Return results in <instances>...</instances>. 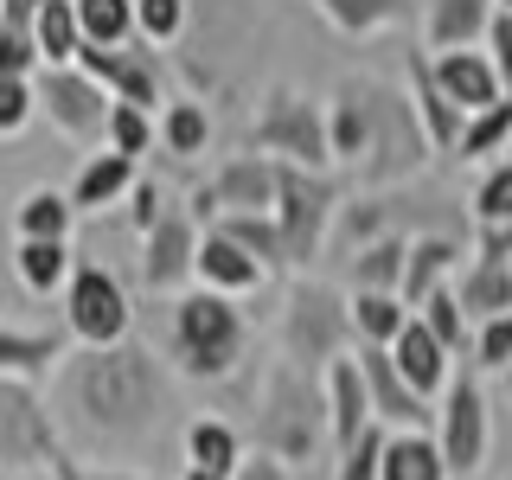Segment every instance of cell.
Here are the masks:
<instances>
[{
    "label": "cell",
    "mask_w": 512,
    "mask_h": 480,
    "mask_svg": "<svg viewBox=\"0 0 512 480\" xmlns=\"http://www.w3.org/2000/svg\"><path fill=\"white\" fill-rule=\"evenodd\" d=\"M128 327H135L128 288L103 263H71V282H64V333L77 346H116V340H128Z\"/></svg>",
    "instance_id": "cell-9"
},
{
    "label": "cell",
    "mask_w": 512,
    "mask_h": 480,
    "mask_svg": "<svg viewBox=\"0 0 512 480\" xmlns=\"http://www.w3.org/2000/svg\"><path fill=\"white\" fill-rule=\"evenodd\" d=\"M199 212L192 205H167L148 231H141V288L148 295H180L199 269Z\"/></svg>",
    "instance_id": "cell-12"
},
{
    "label": "cell",
    "mask_w": 512,
    "mask_h": 480,
    "mask_svg": "<svg viewBox=\"0 0 512 480\" xmlns=\"http://www.w3.org/2000/svg\"><path fill=\"white\" fill-rule=\"evenodd\" d=\"M0 71H13V77H39L45 71V52H39V39H32V26L0 20Z\"/></svg>",
    "instance_id": "cell-46"
},
{
    "label": "cell",
    "mask_w": 512,
    "mask_h": 480,
    "mask_svg": "<svg viewBox=\"0 0 512 480\" xmlns=\"http://www.w3.org/2000/svg\"><path fill=\"white\" fill-rule=\"evenodd\" d=\"M327 141H333V160L359 167L365 160V141H372V122H365V96H359V77L333 84L327 96Z\"/></svg>",
    "instance_id": "cell-28"
},
{
    "label": "cell",
    "mask_w": 512,
    "mask_h": 480,
    "mask_svg": "<svg viewBox=\"0 0 512 480\" xmlns=\"http://www.w3.org/2000/svg\"><path fill=\"white\" fill-rule=\"evenodd\" d=\"M512 148V90L500 96V103H487V109H480V116H468V128H461V160H468V167H474V160H480V167H487V160H500Z\"/></svg>",
    "instance_id": "cell-36"
},
{
    "label": "cell",
    "mask_w": 512,
    "mask_h": 480,
    "mask_svg": "<svg viewBox=\"0 0 512 480\" xmlns=\"http://www.w3.org/2000/svg\"><path fill=\"white\" fill-rule=\"evenodd\" d=\"M506 397H512V365H506Z\"/></svg>",
    "instance_id": "cell-54"
},
{
    "label": "cell",
    "mask_w": 512,
    "mask_h": 480,
    "mask_svg": "<svg viewBox=\"0 0 512 480\" xmlns=\"http://www.w3.org/2000/svg\"><path fill=\"white\" fill-rule=\"evenodd\" d=\"M468 212H474V224H512V154H500V160L480 167Z\"/></svg>",
    "instance_id": "cell-41"
},
{
    "label": "cell",
    "mask_w": 512,
    "mask_h": 480,
    "mask_svg": "<svg viewBox=\"0 0 512 480\" xmlns=\"http://www.w3.org/2000/svg\"><path fill=\"white\" fill-rule=\"evenodd\" d=\"M0 468L7 474H45V480H84L77 455L64 448L58 416L45 410L32 378H0Z\"/></svg>",
    "instance_id": "cell-5"
},
{
    "label": "cell",
    "mask_w": 512,
    "mask_h": 480,
    "mask_svg": "<svg viewBox=\"0 0 512 480\" xmlns=\"http://www.w3.org/2000/svg\"><path fill=\"white\" fill-rule=\"evenodd\" d=\"M160 148L180 154V160H192V154L212 148V116H205V103H192V96H173V103L160 109Z\"/></svg>",
    "instance_id": "cell-37"
},
{
    "label": "cell",
    "mask_w": 512,
    "mask_h": 480,
    "mask_svg": "<svg viewBox=\"0 0 512 480\" xmlns=\"http://www.w3.org/2000/svg\"><path fill=\"white\" fill-rule=\"evenodd\" d=\"M186 468H212V474H237L244 468V429L224 416H199L186 429Z\"/></svg>",
    "instance_id": "cell-30"
},
{
    "label": "cell",
    "mask_w": 512,
    "mask_h": 480,
    "mask_svg": "<svg viewBox=\"0 0 512 480\" xmlns=\"http://www.w3.org/2000/svg\"><path fill=\"white\" fill-rule=\"evenodd\" d=\"M58 359H64V333L0 327V378H32V384H39Z\"/></svg>",
    "instance_id": "cell-29"
},
{
    "label": "cell",
    "mask_w": 512,
    "mask_h": 480,
    "mask_svg": "<svg viewBox=\"0 0 512 480\" xmlns=\"http://www.w3.org/2000/svg\"><path fill=\"white\" fill-rule=\"evenodd\" d=\"M39 7H45V0H0V20H13V26H32V20H39Z\"/></svg>",
    "instance_id": "cell-51"
},
{
    "label": "cell",
    "mask_w": 512,
    "mask_h": 480,
    "mask_svg": "<svg viewBox=\"0 0 512 480\" xmlns=\"http://www.w3.org/2000/svg\"><path fill=\"white\" fill-rule=\"evenodd\" d=\"M359 96H365V122H372V141H365V160H359V180L365 192H397L423 173V160L436 154L429 148V128L416 116L410 90H391L378 77H359Z\"/></svg>",
    "instance_id": "cell-4"
},
{
    "label": "cell",
    "mask_w": 512,
    "mask_h": 480,
    "mask_svg": "<svg viewBox=\"0 0 512 480\" xmlns=\"http://www.w3.org/2000/svg\"><path fill=\"white\" fill-rule=\"evenodd\" d=\"M256 148L269 160H295V167L327 173L333 167V141H327V103L301 90H269V103L256 109Z\"/></svg>",
    "instance_id": "cell-8"
},
{
    "label": "cell",
    "mask_w": 512,
    "mask_h": 480,
    "mask_svg": "<svg viewBox=\"0 0 512 480\" xmlns=\"http://www.w3.org/2000/svg\"><path fill=\"white\" fill-rule=\"evenodd\" d=\"M487 58L500 64V77H506V90H512V13L506 7L493 13V26H487Z\"/></svg>",
    "instance_id": "cell-48"
},
{
    "label": "cell",
    "mask_w": 512,
    "mask_h": 480,
    "mask_svg": "<svg viewBox=\"0 0 512 480\" xmlns=\"http://www.w3.org/2000/svg\"><path fill=\"white\" fill-rule=\"evenodd\" d=\"M231 480H288V461H276V455L256 448V455H244V468H237Z\"/></svg>",
    "instance_id": "cell-50"
},
{
    "label": "cell",
    "mask_w": 512,
    "mask_h": 480,
    "mask_svg": "<svg viewBox=\"0 0 512 480\" xmlns=\"http://www.w3.org/2000/svg\"><path fill=\"white\" fill-rule=\"evenodd\" d=\"M436 442H442V461L455 480H474L487 468V448H493V410H487V391H480L474 365H461L442 391V410H436Z\"/></svg>",
    "instance_id": "cell-10"
},
{
    "label": "cell",
    "mask_w": 512,
    "mask_h": 480,
    "mask_svg": "<svg viewBox=\"0 0 512 480\" xmlns=\"http://www.w3.org/2000/svg\"><path fill=\"white\" fill-rule=\"evenodd\" d=\"M346 308H352V340L359 346H397V333L416 314L404 295H346Z\"/></svg>",
    "instance_id": "cell-32"
},
{
    "label": "cell",
    "mask_w": 512,
    "mask_h": 480,
    "mask_svg": "<svg viewBox=\"0 0 512 480\" xmlns=\"http://www.w3.org/2000/svg\"><path fill=\"white\" fill-rule=\"evenodd\" d=\"M71 231H77V205H71V192H58V186H32L20 205H13V237H64L71 244Z\"/></svg>",
    "instance_id": "cell-31"
},
{
    "label": "cell",
    "mask_w": 512,
    "mask_h": 480,
    "mask_svg": "<svg viewBox=\"0 0 512 480\" xmlns=\"http://www.w3.org/2000/svg\"><path fill=\"white\" fill-rule=\"evenodd\" d=\"M320 20H327L333 32H346V39H372V32L397 26L410 13V0H314Z\"/></svg>",
    "instance_id": "cell-34"
},
{
    "label": "cell",
    "mask_w": 512,
    "mask_h": 480,
    "mask_svg": "<svg viewBox=\"0 0 512 480\" xmlns=\"http://www.w3.org/2000/svg\"><path fill=\"white\" fill-rule=\"evenodd\" d=\"M103 148H116V154H154L160 148V116L154 109H141V103H109V128H103Z\"/></svg>",
    "instance_id": "cell-38"
},
{
    "label": "cell",
    "mask_w": 512,
    "mask_h": 480,
    "mask_svg": "<svg viewBox=\"0 0 512 480\" xmlns=\"http://www.w3.org/2000/svg\"><path fill=\"white\" fill-rule=\"evenodd\" d=\"M378 480H455V474H448V461H442L436 429H391Z\"/></svg>",
    "instance_id": "cell-27"
},
{
    "label": "cell",
    "mask_w": 512,
    "mask_h": 480,
    "mask_svg": "<svg viewBox=\"0 0 512 480\" xmlns=\"http://www.w3.org/2000/svg\"><path fill=\"white\" fill-rule=\"evenodd\" d=\"M135 180H141V160H135V154H116V148L90 154L84 167H77V180H71V205H77V218L122 205L128 192H135Z\"/></svg>",
    "instance_id": "cell-21"
},
{
    "label": "cell",
    "mask_w": 512,
    "mask_h": 480,
    "mask_svg": "<svg viewBox=\"0 0 512 480\" xmlns=\"http://www.w3.org/2000/svg\"><path fill=\"white\" fill-rule=\"evenodd\" d=\"M58 404L96 442H135L167 410V365L141 340L77 346L58 365Z\"/></svg>",
    "instance_id": "cell-1"
},
{
    "label": "cell",
    "mask_w": 512,
    "mask_h": 480,
    "mask_svg": "<svg viewBox=\"0 0 512 480\" xmlns=\"http://www.w3.org/2000/svg\"><path fill=\"white\" fill-rule=\"evenodd\" d=\"M359 365H365V391H372V416H378V423H391V429H429V423H436L429 397L397 372L391 346H359Z\"/></svg>",
    "instance_id": "cell-15"
},
{
    "label": "cell",
    "mask_w": 512,
    "mask_h": 480,
    "mask_svg": "<svg viewBox=\"0 0 512 480\" xmlns=\"http://www.w3.org/2000/svg\"><path fill=\"white\" fill-rule=\"evenodd\" d=\"M468 352H474V372H493V378H506V365H512V314H493V320H480L474 327V340H468Z\"/></svg>",
    "instance_id": "cell-42"
},
{
    "label": "cell",
    "mask_w": 512,
    "mask_h": 480,
    "mask_svg": "<svg viewBox=\"0 0 512 480\" xmlns=\"http://www.w3.org/2000/svg\"><path fill=\"white\" fill-rule=\"evenodd\" d=\"M84 45H135V0H77Z\"/></svg>",
    "instance_id": "cell-40"
},
{
    "label": "cell",
    "mask_w": 512,
    "mask_h": 480,
    "mask_svg": "<svg viewBox=\"0 0 512 480\" xmlns=\"http://www.w3.org/2000/svg\"><path fill=\"white\" fill-rule=\"evenodd\" d=\"M256 448L276 461H314L327 448V391H320V372H301V365L276 359L263 378V397H256Z\"/></svg>",
    "instance_id": "cell-3"
},
{
    "label": "cell",
    "mask_w": 512,
    "mask_h": 480,
    "mask_svg": "<svg viewBox=\"0 0 512 480\" xmlns=\"http://www.w3.org/2000/svg\"><path fill=\"white\" fill-rule=\"evenodd\" d=\"M384 442H391V423H372L352 448H340L333 480H378V474H384Z\"/></svg>",
    "instance_id": "cell-43"
},
{
    "label": "cell",
    "mask_w": 512,
    "mask_h": 480,
    "mask_svg": "<svg viewBox=\"0 0 512 480\" xmlns=\"http://www.w3.org/2000/svg\"><path fill=\"white\" fill-rule=\"evenodd\" d=\"M320 391H327V448L340 455V448H352L365 429L378 423V416H372V391H365L359 352H352V359H333L327 372H320Z\"/></svg>",
    "instance_id": "cell-16"
},
{
    "label": "cell",
    "mask_w": 512,
    "mask_h": 480,
    "mask_svg": "<svg viewBox=\"0 0 512 480\" xmlns=\"http://www.w3.org/2000/svg\"><path fill=\"white\" fill-rule=\"evenodd\" d=\"M192 212H212V218H224V212H276V160L263 148L231 154L212 173V186L192 199Z\"/></svg>",
    "instance_id": "cell-14"
},
{
    "label": "cell",
    "mask_w": 512,
    "mask_h": 480,
    "mask_svg": "<svg viewBox=\"0 0 512 480\" xmlns=\"http://www.w3.org/2000/svg\"><path fill=\"white\" fill-rule=\"evenodd\" d=\"M250 352V314L218 288H186L167 314V365L180 378H231Z\"/></svg>",
    "instance_id": "cell-2"
},
{
    "label": "cell",
    "mask_w": 512,
    "mask_h": 480,
    "mask_svg": "<svg viewBox=\"0 0 512 480\" xmlns=\"http://www.w3.org/2000/svg\"><path fill=\"white\" fill-rule=\"evenodd\" d=\"M346 346H359L352 340L346 295L314 282V276H301L282 301V359L301 365V372H327L333 359H346Z\"/></svg>",
    "instance_id": "cell-6"
},
{
    "label": "cell",
    "mask_w": 512,
    "mask_h": 480,
    "mask_svg": "<svg viewBox=\"0 0 512 480\" xmlns=\"http://www.w3.org/2000/svg\"><path fill=\"white\" fill-rule=\"evenodd\" d=\"M32 116H39V84H32V77L0 71V135H20Z\"/></svg>",
    "instance_id": "cell-45"
},
{
    "label": "cell",
    "mask_w": 512,
    "mask_h": 480,
    "mask_svg": "<svg viewBox=\"0 0 512 480\" xmlns=\"http://www.w3.org/2000/svg\"><path fill=\"white\" fill-rule=\"evenodd\" d=\"M231 244H244L256 263L276 276V269H288V244H282V224H276V212H224V218H212Z\"/></svg>",
    "instance_id": "cell-33"
},
{
    "label": "cell",
    "mask_w": 512,
    "mask_h": 480,
    "mask_svg": "<svg viewBox=\"0 0 512 480\" xmlns=\"http://www.w3.org/2000/svg\"><path fill=\"white\" fill-rule=\"evenodd\" d=\"M429 64H436V77H442L448 103H455L461 116H480L487 103H500V96H506V77H500V64L487 58V45H461V52H429Z\"/></svg>",
    "instance_id": "cell-17"
},
{
    "label": "cell",
    "mask_w": 512,
    "mask_h": 480,
    "mask_svg": "<svg viewBox=\"0 0 512 480\" xmlns=\"http://www.w3.org/2000/svg\"><path fill=\"white\" fill-rule=\"evenodd\" d=\"M32 39H39L45 64H77V52H84V20H77V0H45L39 20H32Z\"/></svg>",
    "instance_id": "cell-35"
},
{
    "label": "cell",
    "mask_w": 512,
    "mask_h": 480,
    "mask_svg": "<svg viewBox=\"0 0 512 480\" xmlns=\"http://www.w3.org/2000/svg\"><path fill=\"white\" fill-rule=\"evenodd\" d=\"M493 13H500V0H423V45L429 52L487 45Z\"/></svg>",
    "instance_id": "cell-20"
},
{
    "label": "cell",
    "mask_w": 512,
    "mask_h": 480,
    "mask_svg": "<svg viewBox=\"0 0 512 480\" xmlns=\"http://www.w3.org/2000/svg\"><path fill=\"white\" fill-rule=\"evenodd\" d=\"M474 256H512V224H474Z\"/></svg>",
    "instance_id": "cell-49"
},
{
    "label": "cell",
    "mask_w": 512,
    "mask_h": 480,
    "mask_svg": "<svg viewBox=\"0 0 512 480\" xmlns=\"http://www.w3.org/2000/svg\"><path fill=\"white\" fill-rule=\"evenodd\" d=\"M135 32L148 45H173L186 32V0H135Z\"/></svg>",
    "instance_id": "cell-44"
},
{
    "label": "cell",
    "mask_w": 512,
    "mask_h": 480,
    "mask_svg": "<svg viewBox=\"0 0 512 480\" xmlns=\"http://www.w3.org/2000/svg\"><path fill=\"white\" fill-rule=\"evenodd\" d=\"M391 359H397V372H404L423 397H442V391H448V378H455V352H448V346H442V340H436V333H429L416 314H410V327L397 333Z\"/></svg>",
    "instance_id": "cell-23"
},
{
    "label": "cell",
    "mask_w": 512,
    "mask_h": 480,
    "mask_svg": "<svg viewBox=\"0 0 512 480\" xmlns=\"http://www.w3.org/2000/svg\"><path fill=\"white\" fill-rule=\"evenodd\" d=\"M186 480H231V474H212V468H186Z\"/></svg>",
    "instance_id": "cell-53"
},
{
    "label": "cell",
    "mask_w": 512,
    "mask_h": 480,
    "mask_svg": "<svg viewBox=\"0 0 512 480\" xmlns=\"http://www.w3.org/2000/svg\"><path fill=\"white\" fill-rule=\"evenodd\" d=\"M404 90H410L416 116H423V128H429V148H436V154H455V148H461V128H468V116L448 103V90H442L436 64L423 58V45H416V52H404Z\"/></svg>",
    "instance_id": "cell-18"
},
{
    "label": "cell",
    "mask_w": 512,
    "mask_h": 480,
    "mask_svg": "<svg viewBox=\"0 0 512 480\" xmlns=\"http://www.w3.org/2000/svg\"><path fill=\"white\" fill-rule=\"evenodd\" d=\"M404 263H410V237H372L346 256V282L352 295H397L404 288Z\"/></svg>",
    "instance_id": "cell-25"
},
{
    "label": "cell",
    "mask_w": 512,
    "mask_h": 480,
    "mask_svg": "<svg viewBox=\"0 0 512 480\" xmlns=\"http://www.w3.org/2000/svg\"><path fill=\"white\" fill-rule=\"evenodd\" d=\"M455 295H461V308H468L474 327L493 320V314H512V256H468Z\"/></svg>",
    "instance_id": "cell-24"
},
{
    "label": "cell",
    "mask_w": 512,
    "mask_h": 480,
    "mask_svg": "<svg viewBox=\"0 0 512 480\" xmlns=\"http://www.w3.org/2000/svg\"><path fill=\"white\" fill-rule=\"evenodd\" d=\"M77 64H84L116 103H141V109H154V116L167 109V77H160V58L148 52V39H135V45H84Z\"/></svg>",
    "instance_id": "cell-13"
},
{
    "label": "cell",
    "mask_w": 512,
    "mask_h": 480,
    "mask_svg": "<svg viewBox=\"0 0 512 480\" xmlns=\"http://www.w3.org/2000/svg\"><path fill=\"white\" fill-rule=\"evenodd\" d=\"M416 320H423V327L436 333V340H442L448 352H455V359H461V352H468V340H474V320H468V308H461L455 282H442L436 295H429L423 308H416Z\"/></svg>",
    "instance_id": "cell-39"
},
{
    "label": "cell",
    "mask_w": 512,
    "mask_h": 480,
    "mask_svg": "<svg viewBox=\"0 0 512 480\" xmlns=\"http://www.w3.org/2000/svg\"><path fill=\"white\" fill-rule=\"evenodd\" d=\"M468 263V250H461L455 231H429V237H410V263H404V288L397 295L410 301V308H423L436 288L455 276V269Z\"/></svg>",
    "instance_id": "cell-22"
},
{
    "label": "cell",
    "mask_w": 512,
    "mask_h": 480,
    "mask_svg": "<svg viewBox=\"0 0 512 480\" xmlns=\"http://www.w3.org/2000/svg\"><path fill=\"white\" fill-rule=\"evenodd\" d=\"M500 7H506V13H512V0H500Z\"/></svg>",
    "instance_id": "cell-55"
},
{
    "label": "cell",
    "mask_w": 512,
    "mask_h": 480,
    "mask_svg": "<svg viewBox=\"0 0 512 480\" xmlns=\"http://www.w3.org/2000/svg\"><path fill=\"white\" fill-rule=\"evenodd\" d=\"M32 84H39V116L52 122L64 141H103L109 103H116V96L96 84L84 64H45Z\"/></svg>",
    "instance_id": "cell-11"
},
{
    "label": "cell",
    "mask_w": 512,
    "mask_h": 480,
    "mask_svg": "<svg viewBox=\"0 0 512 480\" xmlns=\"http://www.w3.org/2000/svg\"><path fill=\"white\" fill-rule=\"evenodd\" d=\"M71 263L77 256L64 237H13V276H20L26 295H64Z\"/></svg>",
    "instance_id": "cell-26"
},
{
    "label": "cell",
    "mask_w": 512,
    "mask_h": 480,
    "mask_svg": "<svg viewBox=\"0 0 512 480\" xmlns=\"http://www.w3.org/2000/svg\"><path fill=\"white\" fill-rule=\"evenodd\" d=\"M333 218H340V186H333V173L276 160V224H282V244H288V269L320 263V244H327Z\"/></svg>",
    "instance_id": "cell-7"
},
{
    "label": "cell",
    "mask_w": 512,
    "mask_h": 480,
    "mask_svg": "<svg viewBox=\"0 0 512 480\" xmlns=\"http://www.w3.org/2000/svg\"><path fill=\"white\" fill-rule=\"evenodd\" d=\"M84 480H141V474H128V468H96V474H84Z\"/></svg>",
    "instance_id": "cell-52"
},
{
    "label": "cell",
    "mask_w": 512,
    "mask_h": 480,
    "mask_svg": "<svg viewBox=\"0 0 512 480\" xmlns=\"http://www.w3.org/2000/svg\"><path fill=\"white\" fill-rule=\"evenodd\" d=\"M122 205H128V218H135V231H148V224L167 212V192H160L154 180H135V192H128Z\"/></svg>",
    "instance_id": "cell-47"
},
{
    "label": "cell",
    "mask_w": 512,
    "mask_h": 480,
    "mask_svg": "<svg viewBox=\"0 0 512 480\" xmlns=\"http://www.w3.org/2000/svg\"><path fill=\"white\" fill-rule=\"evenodd\" d=\"M192 282H199V288H218V295H231V301H244V295H256V288L269 282V269L256 263L244 244H231L218 224H205V237H199V269H192Z\"/></svg>",
    "instance_id": "cell-19"
}]
</instances>
